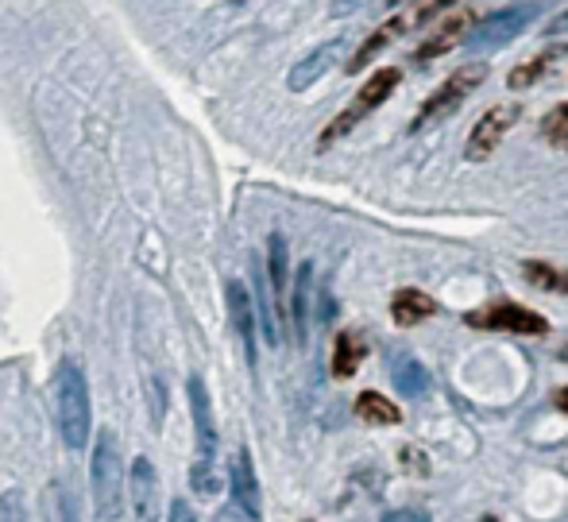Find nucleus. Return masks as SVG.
<instances>
[{"mask_svg":"<svg viewBox=\"0 0 568 522\" xmlns=\"http://www.w3.org/2000/svg\"><path fill=\"white\" fill-rule=\"evenodd\" d=\"M232 503H240V508L247 511V519L260 522L263 515V500H260V480H255V469H252V453L247 449H240L236 456H232Z\"/></svg>","mask_w":568,"mask_h":522,"instance_id":"obj_13","label":"nucleus"},{"mask_svg":"<svg viewBox=\"0 0 568 522\" xmlns=\"http://www.w3.org/2000/svg\"><path fill=\"white\" fill-rule=\"evenodd\" d=\"M310 307H314V263H302L298 279H294V299H291L294 337H298V344H306V337H310Z\"/></svg>","mask_w":568,"mask_h":522,"instance_id":"obj_17","label":"nucleus"},{"mask_svg":"<svg viewBox=\"0 0 568 522\" xmlns=\"http://www.w3.org/2000/svg\"><path fill=\"white\" fill-rule=\"evenodd\" d=\"M166 522H197L194 519V508H190L186 500H174L171 503V519H166Z\"/></svg>","mask_w":568,"mask_h":522,"instance_id":"obj_30","label":"nucleus"},{"mask_svg":"<svg viewBox=\"0 0 568 522\" xmlns=\"http://www.w3.org/2000/svg\"><path fill=\"white\" fill-rule=\"evenodd\" d=\"M568 59V47H549V51L534 54V59L518 62L515 70H510V90H526V86H538L541 78L549 74L554 67H561Z\"/></svg>","mask_w":568,"mask_h":522,"instance_id":"obj_16","label":"nucleus"},{"mask_svg":"<svg viewBox=\"0 0 568 522\" xmlns=\"http://www.w3.org/2000/svg\"><path fill=\"white\" fill-rule=\"evenodd\" d=\"M90 480H93V511H98V519L101 522L120 519V503H124V464H120L113 430H101L98 441H93Z\"/></svg>","mask_w":568,"mask_h":522,"instance_id":"obj_2","label":"nucleus"},{"mask_svg":"<svg viewBox=\"0 0 568 522\" xmlns=\"http://www.w3.org/2000/svg\"><path fill=\"white\" fill-rule=\"evenodd\" d=\"M410 28H414V8H410V12H403V16H390L387 23H379V28H375L372 36H367L364 43H359V51L348 59V74H359L364 67H372L375 54L387 51V47L395 43V39L403 36V31H410Z\"/></svg>","mask_w":568,"mask_h":522,"instance_id":"obj_12","label":"nucleus"},{"mask_svg":"<svg viewBox=\"0 0 568 522\" xmlns=\"http://www.w3.org/2000/svg\"><path fill=\"white\" fill-rule=\"evenodd\" d=\"M379 522H429V515L422 508H403V511H390V515H383Z\"/></svg>","mask_w":568,"mask_h":522,"instance_id":"obj_28","label":"nucleus"},{"mask_svg":"<svg viewBox=\"0 0 568 522\" xmlns=\"http://www.w3.org/2000/svg\"><path fill=\"white\" fill-rule=\"evenodd\" d=\"M213 522H252V519H247V511L240 508V503H225V508L213 515Z\"/></svg>","mask_w":568,"mask_h":522,"instance_id":"obj_29","label":"nucleus"},{"mask_svg":"<svg viewBox=\"0 0 568 522\" xmlns=\"http://www.w3.org/2000/svg\"><path fill=\"white\" fill-rule=\"evenodd\" d=\"M518 117H523V104H515V101H510V104H491V109H487L484 117L471 124L464 159H468V163H479V159L491 155V151L503 143V135L518 124Z\"/></svg>","mask_w":568,"mask_h":522,"instance_id":"obj_7","label":"nucleus"},{"mask_svg":"<svg viewBox=\"0 0 568 522\" xmlns=\"http://www.w3.org/2000/svg\"><path fill=\"white\" fill-rule=\"evenodd\" d=\"M471 23H476V12H471V8H456L453 16H445V20H442V28H437L434 36L418 47V54H414V59L429 62V59H437V54H449L456 43H468Z\"/></svg>","mask_w":568,"mask_h":522,"instance_id":"obj_10","label":"nucleus"},{"mask_svg":"<svg viewBox=\"0 0 568 522\" xmlns=\"http://www.w3.org/2000/svg\"><path fill=\"white\" fill-rule=\"evenodd\" d=\"M434 313H437V302L429 299L426 291H414V287H403V291H395V299H390V318L403 329L418 325V321L434 318Z\"/></svg>","mask_w":568,"mask_h":522,"instance_id":"obj_15","label":"nucleus"},{"mask_svg":"<svg viewBox=\"0 0 568 522\" xmlns=\"http://www.w3.org/2000/svg\"><path fill=\"white\" fill-rule=\"evenodd\" d=\"M267 279L278 299V310H286V237H278V232L267 244Z\"/></svg>","mask_w":568,"mask_h":522,"instance_id":"obj_22","label":"nucleus"},{"mask_svg":"<svg viewBox=\"0 0 568 522\" xmlns=\"http://www.w3.org/2000/svg\"><path fill=\"white\" fill-rule=\"evenodd\" d=\"M557 406H561V411L568 414V388H561V391H557Z\"/></svg>","mask_w":568,"mask_h":522,"instance_id":"obj_32","label":"nucleus"},{"mask_svg":"<svg viewBox=\"0 0 568 522\" xmlns=\"http://www.w3.org/2000/svg\"><path fill=\"white\" fill-rule=\"evenodd\" d=\"M471 329H495V333H518V337H546L549 333V321L541 313L526 310L523 302H487L484 310H468L464 313Z\"/></svg>","mask_w":568,"mask_h":522,"instance_id":"obj_5","label":"nucleus"},{"mask_svg":"<svg viewBox=\"0 0 568 522\" xmlns=\"http://www.w3.org/2000/svg\"><path fill=\"white\" fill-rule=\"evenodd\" d=\"M341 51H344V43H341V39H329V43H322V47H317V51H310L302 62H294V67H291V74H286V86H291L294 93L310 90V86H314L317 78H325V74H329V67L341 59Z\"/></svg>","mask_w":568,"mask_h":522,"instance_id":"obj_14","label":"nucleus"},{"mask_svg":"<svg viewBox=\"0 0 568 522\" xmlns=\"http://www.w3.org/2000/svg\"><path fill=\"white\" fill-rule=\"evenodd\" d=\"M47 522H78V495L70 492L67 480L47 484Z\"/></svg>","mask_w":568,"mask_h":522,"instance_id":"obj_21","label":"nucleus"},{"mask_svg":"<svg viewBox=\"0 0 568 522\" xmlns=\"http://www.w3.org/2000/svg\"><path fill=\"white\" fill-rule=\"evenodd\" d=\"M54 406H59V430L70 449H85L90 438V380L78 360H62L54 372Z\"/></svg>","mask_w":568,"mask_h":522,"instance_id":"obj_1","label":"nucleus"},{"mask_svg":"<svg viewBox=\"0 0 568 522\" xmlns=\"http://www.w3.org/2000/svg\"><path fill=\"white\" fill-rule=\"evenodd\" d=\"M255 310H260L267 344H278V321H275V313H271V299H267V271H263L260 263H255Z\"/></svg>","mask_w":568,"mask_h":522,"instance_id":"obj_24","label":"nucleus"},{"mask_svg":"<svg viewBox=\"0 0 568 522\" xmlns=\"http://www.w3.org/2000/svg\"><path fill=\"white\" fill-rule=\"evenodd\" d=\"M356 418L367 425H398V406L390 403L387 395H375V391H364V395L356 399Z\"/></svg>","mask_w":568,"mask_h":522,"instance_id":"obj_20","label":"nucleus"},{"mask_svg":"<svg viewBox=\"0 0 568 522\" xmlns=\"http://www.w3.org/2000/svg\"><path fill=\"white\" fill-rule=\"evenodd\" d=\"M225 294H229V318H232V329H236L240 344H244L247 364L255 368V302H252V294H247V287L240 283V279H229Z\"/></svg>","mask_w":568,"mask_h":522,"instance_id":"obj_11","label":"nucleus"},{"mask_svg":"<svg viewBox=\"0 0 568 522\" xmlns=\"http://www.w3.org/2000/svg\"><path fill=\"white\" fill-rule=\"evenodd\" d=\"M523 271L534 287H541V291L568 294V271L565 268H554V263H541V260H526Z\"/></svg>","mask_w":568,"mask_h":522,"instance_id":"obj_23","label":"nucleus"},{"mask_svg":"<svg viewBox=\"0 0 568 522\" xmlns=\"http://www.w3.org/2000/svg\"><path fill=\"white\" fill-rule=\"evenodd\" d=\"M541 135H546L549 143H565L568 140V101L557 104V109L541 120Z\"/></svg>","mask_w":568,"mask_h":522,"instance_id":"obj_26","label":"nucleus"},{"mask_svg":"<svg viewBox=\"0 0 568 522\" xmlns=\"http://www.w3.org/2000/svg\"><path fill=\"white\" fill-rule=\"evenodd\" d=\"M306 522H314V519H306Z\"/></svg>","mask_w":568,"mask_h":522,"instance_id":"obj_35","label":"nucleus"},{"mask_svg":"<svg viewBox=\"0 0 568 522\" xmlns=\"http://www.w3.org/2000/svg\"><path fill=\"white\" fill-rule=\"evenodd\" d=\"M390 380H395V391L398 395H410V399H422L429 391V372L426 364H418L414 357H398L390 364Z\"/></svg>","mask_w":568,"mask_h":522,"instance_id":"obj_19","label":"nucleus"},{"mask_svg":"<svg viewBox=\"0 0 568 522\" xmlns=\"http://www.w3.org/2000/svg\"><path fill=\"white\" fill-rule=\"evenodd\" d=\"M541 4H510L503 12H491L487 20H479L468 36V51H495V47L510 43L515 36H523L534 20H538Z\"/></svg>","mask_w":568,"mask_h":522,"instance_id":"obj_6","label":"nucleus"},{"mask_svg":"<svg viewBox=\"0 0 568 522\" xmlns=\"http://www.w3.org/2000/svg\"><path fill=\"white\" fill-rule=\"evenodd\" d=\"M0 522H31L20 488H4V495H0Z\"/></svg>","mask_w":568,"mask_h":522,"instance_id":"obj_25","label":"nucleus"},{"mask_svg":"<svg viewBox=\"0 0 568 522\" xmlns=\"http://www.w3.org/2000/svg\"><path fill=\"white\" fill-rule=\"evenodd\" d=\"M364 352H367L364 333H356V329L337 333V344H333V375H337V380H348V375L359 368V360H364Z\"/></svg>","mask_w":568,"mask_h":522,"instance_id":"obj_18","label":"nucleus"},{"mask_svg":"<svg viewBox=\"0 0 568 522\" xmlns=\"http://www.w3.org/2000/svg\"><path fill=\"white\" fill-rule=\"evenodd\" d=\"M190 484H194V492L197 495H213L221 488V480H217V472H213V464H202L197 461L194 464V472H190Z\"/></svg>","mask_w":568,"mask_h":522,"instance_id":"obj_27","label":"nucleus"},{"mask_svg":"<svg viewBox=\"0 0 568 522\" xmlns=\"http://www.w3.org/2000/svg\"><path fill=\"white\" fill-rule=\"evenodd\" d=\"M186 395H190V414H194V433H197V461L213 464V456H217V425H213L210 391H205L202 375H190Z\"/></svg>","mask_w":568,"mask_h":522,"instance_id":"obj_8","label":"nucleus"},{"mask_svg":"<svg viewBox=\"0 0 568 522\" xmlns=\"http://www.w3.org/2000/svg\"><path fill=\"white\" fill-rule=\"evenodd\" d=\"M561 360H568V349H561Z\"/></svg>","mask_w":568,"mask_h":522,"instance_id":"obj_33","label":"nucleus"},{"mask_svg":"<svg viewBox=\"0 0 568 522\" xmlns=\"http://www.w3.org/2000/svg\"><path fill=\"white\" fill-rule=\"evenodd\" d=\"M128 495H132V522L159 519V472L148 456H135L132 480H128Z\"/></svg>","mask_w":568,"mask_h":522,"instance_id":"obj_9","label":"nucleus"},{"mask_svg":"<svg viewBox=\"0 0 568 522\" xmlns=\"http://www.w3.org/2000/svg\"><path fill=\"white\" fill-rule=\"evenodd\" d=\"M549 36H554V31H568V12H561V16H557V20L554 23H549Z\"/></svg>","mask_w":568,"mask_h":522,"instance_id":"obj_31","label":"nucleus"},{"mask_svg":"<svg viewBox=\"0 0 568 522\" xmlns=\"http://www.w3.org/2000/svg\"><path fill=\"white\" fill-rule=\"evenodd\" d=\"M484 78H487V62H468V67H460L456 74H449L442 90H434L426 98V104H422V112H418V120L410 124V132H426V128L449 120L453 112L460 109V104L468 101L471 93L479 90V86H484Z\"/></svg>","mask_w":568,"mask_h":522,"instance_id":"obj_4","label":"nucleus"},{"mask_svg":"<svg viewBox=\"0 0 568 522\" xmlns=\"http://www.w3.org/2000/svg\"><path fill=\"white\" fill-rule=\"evenodd\" d=\"M484 522H499V519H484Z\"/></svg>","mask_w":568,"mask_h":522,"instance_id":"obj_34","label":"nucleus"},{"mask_svg":"<svg viewBox=\"0 0 568 522\" xmlns=\"http://www.w3.org/2000/svg\"><path fill=\"white\" fill-rule=\"evenodd\" d=\"M398 82H403V70H395V67H383V70H375V74L367 78L364 86H359V93H356V98H352V101L341 109V117L333 120V124L322 132V140H317V148L325 151V148H333V143H337L341 135H348L352 128L359 124V120H364V117H372V112L379 109V104L387 101L390 93H395V86H398Z\"/></svg>","mask_w":568,"mask_h":522,"instance_id":"obj_3","label":"nucleus"}]
</instances>
